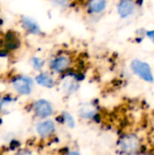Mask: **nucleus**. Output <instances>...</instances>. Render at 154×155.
I'll return each mask as SVG.
<instances>
[{"instance_id":"obj_1","label":"nucleus","mask_w":154,"mask_h":155,"mask_svg":"<svg viewBox=\"0 0 154 155\" xmlns=\"http://www.w3.org/2000/svg\"><path fill=\"white\" fill-rule=\"evenodd\" d=\"M130 67L133 73L142 80L147 83L154 82L152 69L147 62H144L140 59H133L130 64Z\"/></svg>"},{"instance_id":"obj_2","label":"nucleus","mask_w":154,"mask_h":155,"mask_svg":"<svg viewBox=\"0 0 154 155\" xmlns=\"http://www.w3.org/2000/svg\"><path fill=\"white\" fill-rule=\"evenodd\" d=\"M73 58L67 53H58L53 57L50 63V68L56 74H65L71 68Z\"/></svg>"},{"instance_id":"obj_3","label":"nucleus","mask_w":154,"mask_h":155,"mask_svg":"<svg viewBox=\"0 0 154 155\" xmlns=\"http://www.w3.org/2000/svg\"><path fill=\"white\" fill-rule=\"evenodd\" d=\"M120 150L126 155L137 153L141 148V142L136 134H124L119 141Z\"/></svg>"},{"instance_id":"obj_4","label":"nucleus","mask_w":154,"mask_h":155,"mask_svg":"<svg viewBox=\"0 0 154 155\" xmlns=\"http://www.w3.org/2000/svg\"><path fill=\"white\" fill-rule=\"evenodd\" d=\"M12 84L15 90L20 94H29L33 89V80L25 75H18L15 77L12 81Z\"/></svg>"},{"instance_id":"obj_5","label":"nucleus","mask_w":154,"mask_h":155,"mask_svg":"<svg viewBox=\"0 0 154 155\" xmlns=\"http://www.w3.org/2000/svg\"><path fill=\"white\" fill-rule=\"evenodd\" d=\"M136 3L134 0H120L117 5V13L122 18H128L135 13Z\"/></svg>"},{"instance_id":"obj_6","label":"nucleus","mask_w":154,"mask_h":155,"mask_svg":"<svg viewBox=\"0 0 154 155\" xmlns=\"http://www.w3.org/2000/svg\"><path fill=\"white\" fill-rule=\"evenodd\" d=\"M2 44H3V48L8 52L17 49L21 45V41L18 35L15 32L9 31L5 33V35H4Z\"/></svg>"},{"instance_id":"obj_7","label":"nucleus","mask_w":154,"mask_h":155,"mask_svg":"<svg viewBox=\"0 0 154 155\" xmlns=\"http://www.w3.org/2000/svg\"><path fill=\"white\" fill-rule=\"evenodd\" d=\"M79 88V79L77 75L68 74L63 81V90L67 94H74Z\"/></svg>"},{"instance_id":"obj_8","label":"nucleus","mask_w":154,"mask_h":155,"mask_svg":"<svg viewBox=\"0 0 154 155\" xmlns=\"http://www.w3.org/2000/svg\"><path fill=\"white\" fill-rule=\"evenodd\" d=\"M34 110L38 116L43 118L48 117L53 114L52 104L44 99H40L36 101L34 105Z\"/></svg>"},{"instance_id":"obj_9","label":"nucleus","mask_w":154,"mask_h":155,"mask_svg":"<svg viewBox=\"0 0 154 155\" xmlns=\"http://www.w3.org/2000/svg\"><path fill=\"white\" fill-rule=\"evenodd\" d=\"M108 0H88L87 1V11L91 15H100L107 8Z\"/></svg>"},{"instance_id":"obj_10","label":"nucleus","mask_w":154,"mask_h":155,"mask_svg":"<svg viewBox=\"0 0 154 155\" xmlns=\"http://www.w3.org/2000/svg\"><path fill=\"white\" fill-rule=\"evenodd\" d=\"M21 25L29 34L35 35L41 34V28H40L39 25L31 17L23 16L21 18Z\"/></svg>"},{"instance_id":"obj_11","label":"nucleus","mask_w":154,"mask_h":155,"mask_svg":"<svg viewBox=\"0 0 154 155\" xmlns=\"http://www.w3.org/2000/svg\"><path fill=\"white\" fill-rule=\"evenodd\" d=\"M55 130V124L52 120H46L41 122L36 126V131L42 137H46L51 135Z\"/></svg>"},{"instance_id":"obj_12","label":"nucleus","mask_w":154,"mask_h":155,"mask_svg":"<svg viewBox=\"0 0 154 155\" xmlns=\"http://www.w3.org/2000/svg\"><path fill=\"white\" fill-rule=\"evenodd\" d=\"M35 82L45 88H53L55 85V81L53 76L47 73H40L35 76Z\"/></svg>"},{"instance_id":"obj_13","label":"nucleus","mask_w":154,"mask_h":155,"mask_svg":"<svg viewBox=\"0 0 154 155\" xmlns=\"http://www.w3.org/2000/svg\"><path fill=\"white\" fill-rule=\"evenodd\" d=\"M79 115L84 119H94L96 111L91 105H84L79 111Z\"/></svg>"},{"instance_id":"obj_14","label":"nucleus","mask_w":154,"mask_h":155,"mask_svg":"<svg viewBox=\"0 0 154 155\" xmlns=\"http://www.w3.org/2000/svg\"><path fill=\"white\" fill-rule=\"evenodd\" d=\"M63 120H64V123L65 124V125H67L69 128L73 129L75 127V121H74V118L73 117V115L67 112H64L63 114Z\"/></svg>"},{"instance_id":"obj_15","label":"nucleus","mask_w":154,"mask_h":155,"mask_svg":"<svg viewBox=\"0 0 154 155\" xmlns=\"http://www.w3.org/2000/svg\"><path fill=\"white\" fill-rule=\"evenodd\" d=\"M31 64L34 70L40 71L44 65V61L38 56H34L31 58Z\"/></svg>"},{"instance_id":"obj_16","label":"nucleus","mask_w":154,"mask_h":155,"mask_svg":"<svg viewBox=\"0 0 154 155\" xmlns=\"http://www.w3.org/2000/svg\"><path fill=\"white\" fill-rule=\"evenodd\" d=\"M52 4L61 9H65L69 6L70 5V0H51Z\"/></svg>"},{"instance_id":"obj_17","label":"nucleus","mask_w":154,"mask_h":155,"mask_svg":"<svg viewBox=\"0 0 154 155\" xmlns=\"http://www.w3.org/2000/svg\"><path fill=\"white\" fill-rule=\"evenodd\" d=\"M145 35L151 40V42L154 45V30H150L145 33Z\"/></svg>"},{"instance_id":"obj_18","label":"nucleus","mask_w":154,"mask_h":155,"mask_svg":"<svg viewBox=\"0 0 154 155\" xmlns=\"http://www.w3.org/2000/svg\"><path fill=\"white\" fill-rule=\"evenodd\" d=\"M18 155H31V153L28 152V151H23V152H21Z\"/></svg>"},{"instance_id":"obj_19","label":"nucleus","mask_w":154,"mask_h":155,"mask_svg":"<svg viewBox=\"0 0 154 155\" xmlns=\"http://www.w3.org/2000/svg\"><path fill=\"white\" fill-rule=\"evenodd\" d=\"M67 155H81L78 152H70V153H68Z\"/></svg>"}]
</instances>
